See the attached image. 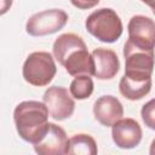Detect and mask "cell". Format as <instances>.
I'll list each match as a JSON object with an SVG mask.
<instances>
[{
    "instance_id": "cell-1",
    "label": "cell",
    "mask_w": 155,
    "mask_h": 155,
    "mask_svg": "<svg viewBox=\"0 0 155 155\" xmlns=\"http://www.w3.org/2000/svg\"><path fill=\"white\" fill-rule=\"evenodd\" d=\"M53 56L67 73L71 76L93 75L94 67L92 56L87 51V46L81 36L65 33L59 35L53 42Z\"/></svg>"
},
{
    "instance_id": "cell-2",
    "label": "cell",
    "mask_w": 155,
    "mask_h": 155,
    "mask_svg": "<svg viewBox=\"0 0 155 155\" xmlns=\"http://www.w3.org/2000/svg\"><path fill=\"white\" fill-rule=\"evenodd\" d=\"M48 109L44 102L24 101L13 110V121L18 136L33 145L48 130Z\"/></svg>"
},
{
    "instance_id": "cell-3",
    "label": "cell",
    "mask_w": 155,
    "mask_h": 155,
    "mask_svg": "<svg viewBox=\"0 0 155 155\" xmlns=\"http://www.w3.org/2000/svg\"><path fill=\"white\" fill-rule=\"evenodd\" d=\"M86 30L102 42H115L122 34V22L119 15L109 7L93 11L85 22Z\"/></svg>"
},
{
    "instance_id": "cell-4",
    "label": "cell",
    "mask_w": 155,
    "mask_h": 155,
    "mask_svg": "<svg viewBox=\"0 0 155 155\" xmlns=\"http://www.w3.org/2000/svg\"><path fill=\"white\" fill-rule=\"evenodd\" d=\"M57 68L51 53L36 51L30 53L24 61L22 68L23 79L33 86H47L54 78Z\"/></svg>"
},
{
    "instance_id": "cell-5",
    "label": "cell",
    "mask_w": 155,
    "mask_h": 155,
    "mask_svg": "<svg viewBox=\"0 0 155 155\" xmlns=\"http://www.w3.org/2000/svg\"><path fill=\"white\" fill-rule=\"evenodd\" d=\"M125 76L132 80H150L154 70V50H144L133 45L130 40L124 47Z\"/></svg>"
},
{
    "instance_id": "cell-6",
    "label": "cell",
    "mask_w": 155,
    "mask_h": 155,
    "mask_svg": "<svg viewBox=\"0 0 155 155\" xmlns=\"http://www.w3.org/2000/svg\"><path fill=\"white\" fill-rule=\"evenodd\" d=\"M68 22V15L61 8H50L29 17L25 30L31 36H45L54 34L64 28Z\"/></svg>"
},
{
    "instance_id": "cell-7",
    "label": "cell",
    "mask_w": 155,
    "mask_h": 155,
    "mask_svg": "<svg viewBox=\"0 0 155 155\" xmlns=\"http://www.w3.org/2000/svg\"><path fill=\"white\" fill-rule=\"evenodd\" d=\"M42 102L46 104L50 116L58 121L70 117L75 109L74 99L68 90L62 86L48 87L44 93Z\"/></svg>"
},
{
    "instance_id": "cell-8",
    "label": "cell",
    "mask_w": 155,
    "mask_h": 155,
    "mask_svg": "<svg viewBox=\"0 0 155 155\" xmlns=\"http://www.w3.org/2000/svg\"><path fill=\"white\" fill-rule=\"evenodd\" d=\"M128 40L144 50L155 48V22L147 16H133L127 25Z\"/></svg>"
},
{
    "instance_id": "cell-9",
    "label": "cell",
    "mask_w": 155,
    "mask_h": 155,
    "mask_svg": "<svg viewBox=\"0 0 155 155\" xmlns=\"http://www.w3.org/2000/svg\"><path fill=\"white\" fill-rule=\"evenodd\" d=\"M69 148V139L67 137L65 131L53 124H48V130L45 133V136L34 144L35 153L40 155H61V154H68Z\"/></svg>"
},
{
    "instance_id": "cell-10",
    "label": "cell",
    "mask_w": 155,
    "mask_h": 155,
    "mask_svg": "<svg viewBox=\"0 0 155 155\" xmlns=\"http://www.w3.org/2000/svg\"><path fill=\"white\" fill-rule=\"evenodd\" d=\"M142 128L131 117L120 119L111 126V137L116 147L121 149H133L142 140Z\"/></svg>"
},
{
    "instance_id": "cell-11",
    "label": "cell",
    "mask_w": 155,
    "mask_h": 155,
    "mask_svg": "<svg viewBox=\"0 0 155 155\" xmlns=\"http://www.w3.org/2000/svg\"><path fill=\"white\" fill-rule=\"evenodd\" d=\"M93 115L99 124L110 127L124 116V107L114 96H101L93 104Z\"/></svg>"
},
{
    "instance_id": "cell-12",
    "label": "cell",
    "mask_w": 155,
    "mask_h": 155,
    "mask_svg": "<svg viewBox=\"0 0 155 155\" xmlns=\"http://www.w3.org/2000/svg\"><path fill=\"white\" fill-rule=\"evenodd\" d=\"M91 56L94 67L93 76L99 80H110L117 74L120 68V61L113 50L99 47L93 50Z\"/></svg>"
},
{
    "instance_id": "cell-13",
    "label": "cell",
    "mask_w": 155,
    "mask_h": 155,
    "mask_svg": "<svg viewBox=\"0 0 155 155\" xmlns=\"http://www.w3.org/2000/svg\"><path fill=\"white\" fill-rule=\"evenodd\" d=\"M119 90H120V93L125 98H127L130 101H138V99H142L143 97H145L150 92L151 79L139 81V80L128 79L127 76L124 75L119 82Z\"/></svg>"
},
{
    "instance_id": "cell-14",
    "label": "cell",
    "mask_w": 155,
    "mask_h": 155,
    "mask_svg": "<svg viewBox=\"0 0 155 155\" xmlns=\"http://www.w3.org/2000/svg\"><path fill=\"white\" fill-rule=\"evenodd\" d=\"M98 153L96 140L86 133H79L69 139L68 154L78 155H96Z\"/></svg>"
},
{
    "instance_id": "cell-15",
    "label": "cell",
    "mask_w": 155,
    "mask_h": 155,
    "mask_svg": "<svg viewBox=\"0 0 155 155\" xmlns=\"http://www.w3.org/2000/svg\"><path fill=\"white\" fill-rule=\"evenodd\" d=\"M93 81L90 75H78L71 81L69 91L75 99H86L93 92Z\"/></svg>"
},
{
    "instance_id": "cell-16",
    "label": "cell",
    "mask_w": 155,
    "mask_h": 155,
    "mask_svg": "<svg viewBox=\"0 0 155 155\" xmlns=\"http://www.w3.org/2000/svg\"><path fill=\"white\" fill-rule=\"evenodd\" d=\"M140 116L144 122V125L155 131V98L147 102L140 110Z\"/></svg>"
},
{
    "instance_id": "cell-17",
    "label": "cell",
    "mask_w": 155,
    "mask_h": 155,
    "mask_svg": "<svg viewBox=\"0 0 155 155\" xmlns=\"http://www.w3.org/2000/svg\"><path fill=\"white\" fill-rule=\"evenodd\" d=\"M71 5L80 10H88L98 5L99 0H70Z\"/></svg>"
},
{
    "instance_id": "cell-18",
    "label": "cell",
    "mask_w": 155,
    "mask_h": 155,
    "mask_svg": "<svg viewBox=\"0 0 155 155\" xmlns=\"http://www.w3.org/2000/svg\"><path fill=\"white\" fill-rule=\"evenodd\" d=\"M142 2H144L145 5H148L150 8H151V11H153V13L155 15V0H140Z\"/></svg>"
}]
</instances>
